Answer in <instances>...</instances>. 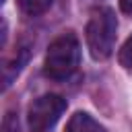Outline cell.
<instances>
[{"label":"cell","instance_id":"6da1fadb","mask_svg":"<svg viewBox=\"0 0 132 132\" xmlns=\"http://www.w3.org/2000/svg\"><path fill=\"white\" fill-rule=\"evenodd\" d=\"M78 64H80V43L74 33H64L50 43L45 52L43 72L54 80H64L76 72Z\"/></svg>","mask_w":132,"mask_h":132},{"label":"cell","instance_id":"7a4b0ae2","mask_svg":"<svg viewBox=\"0 0 132 132\" xmlns=\"http://www.w3.org/2000/svg\"><path fill=\"white\" fill-rule=\"evenodd\" d=\"M116 33H118V21L111 8L99 6L91 12L89 23H87V45L89 52L95 60H105L111 56L113 43H116Z\"/></svg>","mask_w":132,"mask_h":132},{"label":"cell","instance_id":"3957f363","mask_svg":"<svg viewBox=\"0 0 132 132\" xmlns=\"http://www.w3.org/2000/svg\"><path fill=\"white\" fill-rule=\"evenodd\" d=\"M66 109V99H62L60 95H41L37 97L31 105H29V113H27V124L31 128V132H45L50 130L60 116Z\"/></svg>","mask_w":132,"mask_h":132},{"label":"cell","instance_id":"277c9868","mask_svg":"<svg viewBox=\"0 0 132 132\" xmlns=\"http://www.w3.org/2000/svg\"><path fill=\"white\" fill-rule=\"evenodd\" d=\"M64 132H105V128H103L93 116H89V113H85V111H76V113L68 120Z\"/></svg>","mask_w":132,"mask_h":132},{"label":"cell","instance_id":"5b68a950","mask_svg":"<svg viewBox=\"0 0 132 132\" xmlns=\"http://www.w3.org/2000/svg\"><path fill=\"white\" fill-rule=\"evenodd\" d=\"M52 6V0H19V8L29 16H39Z\"/></svg>","mask_w":132,"mask_h":132},{"label":"cell","instance_id":"8992f818","mask_svg":"<svg viewBox=\"0 0 132 132\" xmlns=\"http://www.w3.org/2000/svg\"><path fill=\"white\" fill-rule=\"evenodd\" d=\"M120 64L126 70H132V35L124 41V45L120 50Z\"/></svg>","mask_w":132,"mask_h":132},{"label":"cell","instance_id":"52a82bcc","mask_svg":"<svg viewBox=\"0 0 132 132\" xmlns=\"http://www.w3.org/2000/svg\"><path fill=\"white\" fill-rule=\"evenodd\" d=\"M120 8H122L124 14L132 16V0H120Z\"/></svg>","mask_w":132,"mask_h":132}]
</instances>
